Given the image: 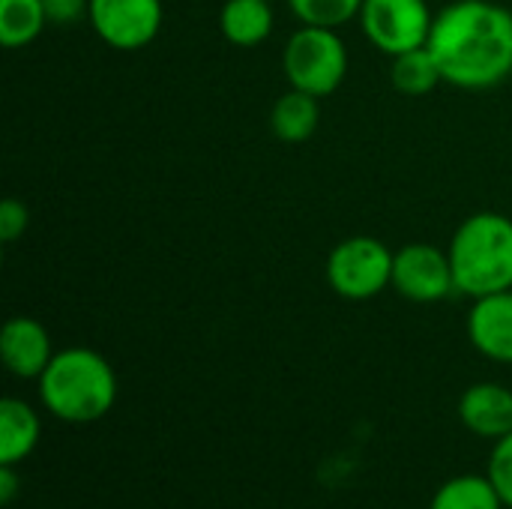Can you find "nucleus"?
Wrapping results in <instances>:
<instances>
[{
  "label": "nucleus",
  "instance_id": "nucleus-1",
  "mask_svg": "<svg viewBox=\"0 0 512 509\" xmlns=\"http://www.w3.org/2000/svg\"><path fill=\"white\" fill-rule=\"evenodd\" d=\"M426 48L447 84L489 90L512 75V12L492 0H456L435 15Z\"/></svg>",
  "mask_w": 512,
  "mask_h": 509
},
{
  "label": "nucleus",
  "instance_id": "nucleus-2",
  "mask_svg": "<svg viewBox=\"0 0 512 509\" xmlns=\"http://www.w3.org/2000/svg\"><path fill=\"white\" fill-rule=\"evenodd\" d=\"M39 402L51 417L72 426L102 420L117 402V375L93 348H63L36 381Z\"/></svg>",
  "mask_w": 512,
  "mask_h": 509
},
{
  "label": "nucleus",
  "instance_id": "nucleus-3",
  "mask_svg": "<svg viewBox=\"0 0 512 509\" xmlns=\"http://www.w3.org/2000/svg\"><path fill=\"white\" fill-rule=\"evenodd\" d=\"M450 264L456 291L480 300L512 291V219L504 213L468 216L450 240Z\"/></svg>",
  "mask_w": 512,
  "mask_h": 509
},
{
  "label": "nucleus",
  "instance_id": "nucleus-4",
  "mask_svg": "<svg viewBox=\"0 0 512 509\" xmlns=\"http://www.w3.org/2000/svg\"><path fill=\"white\" fill-rule=\"evenodd\" d=\"M285 78L294 90L330 96L348 75V48L333 27L303 24L291 33L282 54Z\"/></svg>",
  "mask_w": 512,
  "mask_h": 509
},
{
  "label": "nucleus",
  "instance_id": "nucleus-5",
  "mask_svg": "<svg viewBox=\"0 0 512 509\" xmlns=\"http://www.w3.org/2000/svg\"><path fill=\"white\" fill-rule=\"evenodd\" d=\"M393 261L396 252L381 240L348 237L327 258V282L345 300H372L393 285Z\"/></svg>",
  "mask_w": 512,
  "mask_h": 509
},
{
  "label": "nucleus",
  "instance_id": "nucleus-6",
  "mask_svg": "<svg viewBox=\"0 0 512 509\" xmlns=\"http://www.w3.org/2000/svg\"><path fill=\"white\" fill-rule=\"evenodd\" d=\"M432 9L426 0H363L360 24L369 42L396 57L423 48L432 33Z\"/></svg>",
  "mask_w": 512,
  "mask_h": 509
},
{
  "label": "nucleus",
  "instance_id": "nucleus-7",
  "mask_svg": "<svg viewBox=\"0 0 512 509\" xmlns=\"http://www.w3.org/2000/svg\"><path fill=\"white\" fill-rule=\"evenodd\" d=\"M87 18L105 45L138 51L150 45L162 27V0H90Z\"/></svg>",
  "mask_w": 512,
  "mask_h": 509
},
{
  "label": "nucleus",
  "instance_id": "nucleus-8",
  "mask_svg": "<svg viewBox=\"0 0 512 509\" xmlns=\"http://www.w3.org/2000/svg\"><path fill=\"white\" fill-rule=\"evenodd\" d=\"M393 288L414 303H438L456 291L450 255L429 243H408L393 261Z\"/></svg>",
  "mask_w": 512,
  "mask_h": 509
},
{
  "label": "nucleus",
  "instance_id": "nucleus-9",
  "mask_svg": "<svg viewBox=\"0 0 512 509\" xmlns=\"http://www.w3.org/2000/svg\"><path fill=\"white\" fill-rule=\"evenodd\" d=\"M54 354L57 351L51 345V336H48V330L36 318L18 315V318H9L3 324V333H0V357H3V366L15 378H33V381H39V375L48 369V363H51Z\"/></svg>",
  "mask_w": 512,
  "mask_h": 509
},
{
  "label": "nucleus",
  "instance_id": "nucleus-10",
  "mask_svg": "<svg viewBox=\"0 0 512 509\" xmlns=\"http://www.w3.org/2000/svg\"><path fill=\"white\" fill-rule=\"evenodd\" d=\"M468 339L483 357L512 363V291L474 300L468 312Z\"/></svg>",
  "mask_w": 512,
  "mask_h": 509
},
{
  "label": "nucleus",
  "instance_id": "nucleus-11",
  "mask_svg": "<svg viewBox=\"0 0 512 509\" xmlns=\"http://www.w3.org/2000/svg\"><path fill=\"white\" fill-rule=\"evenodd\" d=\"M459 420L477 438L498 441L512 432V390L495 381L474 384L459 399Z\"/></svg>",
  "mask_w": 512,
  "mask_h": 509
},
{
  "label": "nucleus",
  "instance_id": "nucleus-12",
  "mask_svg": "<svg viewBox=\"0 0 512 509\" xmlns=\"http://www.w3.org/2000/svg\"><path fill=\"white\" fill-rule=\"evenodd\" d=\"M42 438L39 414L24 399L0 402V465H18L33 456Z\"/></svg>",
  "mask_w": 512,
  "mask_h": 509
},
{
  "label": "nucleus",
  "instance_id": "nucleus-13",
  "mask_svg": "<svg viewBox=\"0 0 512 509\" xmlns=\"http://www.w3.org/2000/svg\"><path fill=\"white\" fill-rule=\"evenodd\" d=\"M219 27L225 39L240 48H252L264 42L273 30L270 0H225L219 12Z\"/></svg>",
  "mask_w": 512,
  "mask_h": 509
},
{
  "label": "nucleus",
  "instance_id": "nucleus-14",
  "mask_svg": "<svg viewBox=\"0 0 512 509\" xmlns=\"http://www.w3.org/2000/svg\"><path fill=\"white\" fill-rule=\"evenodd\" d=\"M318 120H321L318 96L294 90V87L276 99L273 114H270V126H273L276 138L285 144H300V141L312 138L318 129Z\"/></svg>",
  "mask_w": 512,
  "mask_h": 509
},
{
  "label": "nucleus",
  "instance_id": "nucleus-15",
  "mask_svg": "<svg viewBox=\"0 0 512 509\" xmlns=\"http://www.w3.org/2000/svg\"><path fill=\"white\" fill-rule=\"evenodd\" d=\"M429 509H507L501 495L495 492L489 477L480 474H459L447 480L435 495Z\"/></svg>",
  "mask_w": 512,
  "mask_h": 509
},
{
  "label": "nucleus",
  "instance_id": "nucleus-16",
  "mask_svg": "<svg viewBox=\"0 0 512 509\" xmlns=\"http://www.w3.org/2000/svg\"><path fill=\"white\" fill-rule=\"evenodd\" d=\"M48 24L42 0H0V42L6 48L30 45Z\"/></svg>",
  "mask_w": 512,
  "mask_h": 509
},
{
  "label": "nucleus",
  "instance_id": "nucleus-17",
  "mask_svg": "<svg viewBox=\"0 0 512 509\" xmlns=\"http://www.w3.org/2000/svg\"><path fill=\"white\" fill-rule=\"evenodd\" d=\"M390 78H393V87L399 93H405V96H426L444 81L441 69H438V63H435V57H432V51L426 45L414 48V51H405V54H396Z\"/></svg>",
  "mask_w": 512,
  "mask_h": 509
},
{
  "label": "nucleus",
  "instance_id": "nucleus-18",
  "mask_svg": "<svg viewBox=\"0 0 512 509\" xmlns=\"http://www.w3.org/2000/svg\"><path fill=\"white\" fill-rule=\"evenodd\" d=\"M294 15L312 27H342L360 15L363 0H288Z\"/></svg>",
  "mask_w": 512,
  "mask_h": 509
},
{
  "label": "nucleus",
  "instance_id": "nucleus-19",
  "mask_svg": "<svg viewBox=\"0 0 512 509\" xmlns=\"http://www.w3.org/2000/svg\"><path fill=\"white\" fill-rule=\"evenodd\" d=\"M486 471H489L486 477L492 480V486L501 495L504 507L512 509V432L495 441Z\"/></svg>",
  "mask_w": 512,
  "mask_h": 509
},
{
  "label": "nucleus",
  "instance_id": "nucleus-20",
  "mask_svg": "<svg viewBox=\"0 0 512 509\" xmlns=\"http://www.w3.org/2000/svg\"><path fill=\"white\" fill-rule=\"evenodd\" d=\"M30 225V213L18 198H6L0 204V240L3 243H15Z\"/></svg>",
  "mask_w": 512,
  "mask_h": 509
},
{
  "label": "nucleus",
  "instance_id": "nucleus-21",
  "mask_svg": "<svg viewBox=\"0 0 512 509\" xmlns=\"http://www.w3.org/2000/svg\"><path fill=\"white\" fill-rule=\"evenodd\" d=\"M42 3H45L48 21H54V24L78 21V18L87 15V9H90V0H42Z\"/></svg>",
  "mask_w": 512,
  "mask_h": 509
},
{
  "label": "nucleus",
  "instance_id": "nucleus-22",
  "mask_svg": "<svg viewBox=\"0 0 512 509\" xmlns=\"http://www.w3.org/2000/svg\"><path fill=\"white\" fill-rule=\"evenodd\" d=\"M18 474H15V465H0V501L3 504H12L15 495H18Z\"/></svg>",
  "mask_w": 512,
  "mask_h": 509
}]
</instances>
